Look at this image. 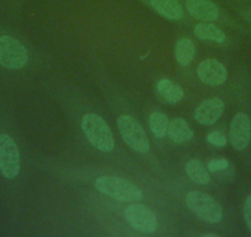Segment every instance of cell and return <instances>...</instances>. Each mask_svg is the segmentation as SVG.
<instances>
[{"label": "cell", "mask_w": 251, "mask_h": 237, "mask_svg": "<svg viewBox=\"0 0 251 237\" xmlns=\"http://www.w3.org/2000/svg\"><path fill=\"white\" fill-rule=\"evenodd\" d=\"M95 188L102 194L118 202H139L143 198V193L137 185L120 177H99L95 180Z\"/></svg>", "instance_id": "obj_1"}, {"label": "cell", "mask_w": 251, "mask_h": 237, "mask_svg": "<svg viewBox=\"0 0 251 237\" xmlns=\"http://www.w3.org/2000/svg\"><path fill=\"white\" fill-rule=\"evenodd\" d=\"M81 129L86 139L95 148L102 152H111L115 148V140L110 126L100 115L86 114L81 120Z\"/></svg>", "instance_id": "obj_2"}, {"label": "cell", "mask_w": 251, "mask_h": 237, "mask_svg": "<svg viewBox=\"0 0 251 237\" xmlns=\"http://www.w3.org/2000/svg\"><path fill=\"white\" fill-rule=\"evenodd\" d=\"M185 202L188 209L208 224H217L222 220V207L211 195L202 192H190L186 195Z\"/></svg>", "instance_id": "obj_3"}, {"label": "cell", "mask_w": 251, "mask_h": 237, "mask_svg": "<svg viewBox=\"0 0 251 237\" xmlns=\"http://www.w3.org/2000/svg\"><path fill=\"white\" fill-rule=\"evenodd\" d=\"M121 136L131 148L139 153H147L151 148L146 131L136 118L129 115H121L117 120Z\"/></svg>", "instance_id": "obj_4"}, {"label": "cell", "mask_w": 251, "mask_h": 237, "mask_svg": "<svg viewBox=\"0 0 251 237\" xmlns=\"http://www.w3.org/2000/svg\"><path fill=\"white\" fill-rule=\"evenodd\" d=\"M28 59L25 46L11 36H0V66L6 69H21Z\"/></svg>", "instance_id": "obj_5"}, {"label": "cell", "mask_w": 251, "mask_h": 237, "mask_svg": "<svg viewBox=\"0 0 251 237\" xmlns=\"http://www.w3.org/2000/svg\"><path fill=\"white\" fill-rule=\"evenodd\" d=\"M0 173L8 179H15L20 173L19 147L6 134H0Z\"/></svg>", "instance_id": "obj_6"}, {"label": "cell", "mask_w": 251, "mask_h": 237, "mask_svg": "<svg viewBox=\"0 0 251 237\" xmlns=\"http://www.w3.org/2000/svg\"><path fill=\"white\" fill-rule=\"evenodd\" d=\"M125 217L134 230L143 234H153L158 229L156 215L146 205H129L125 210Z\"/></svg>", "instance_id": "obj_7"}, {"label": "cell", "mask_w": 251, "mask_h": 237, "mask_svg": "<svg viewBox=\"0 0 251 237\" xmlns=\"http://www.w3.org/2000/svg\"><path fill=\"white\" fill-rule=\"evenodd\" d=\"M230 144L236 151H244L251 140V121L245 113H239L231 120L229 129Z\"/></svg>", "instance_id": "obj_8"}, {"label": "cell", "mask_w": 251, "mask_h": 237, "mask_svg": "<svg viewBox=\"0 0 251 237\" xmlns=\"http://www.w3.org/2000/svg\"><path fill=\"white\" fill-rule=\"evenodd\" d=\"M197 74L204 84H208L212 87L222 86L228 78V72H226L224 64L217 59H212V58L211 59H204L203 62L199 64Z\"/></svg>", "instance_id": "obj_9"}, {"label": "cell", "mask_w": 251, "mask_h": 237, "mask_svg": "<svg viewBox=\"0 0 251 237\" xmlns=\"http://www.w3.org/2000/svg\"><path fill=\"white\" fill-rule=\"evenodd\" d=\"M224 113V103L219 98H211L204 100L195 110V118L201 125H213L218 121Z\"/></svg>", "instance_id": "obj_10"}, {"label": "cell", "mask_w": 251, "mask_h": 237, "mask_svg": "<svg viewBox=\"0 0 251 237\" xmlns=\"http://www.w3.org/2000/svg\"><path fill=\"white\" fill-rule=\"evenodd\" d=\"M186 10L195 19L203 21L217 20L219 16V9L211 0H187Z\"/></svg>", "instance_id": "obj_11"}, {"label": "cell", "mask_w": 251, "mask_h": 237, "mask_svg": "<svg viewBox=\"0 0 251 237\" xmlns=\"http://www.w3.org/2000/svg\"><path fill=\"white\" fill-rule=\"evenodd\" d=\"M166 135L175 144H185V142L191 141L194 137V131L183 118H176L169 121Z\"/></svg>", "instance_id": "obj_12"}, {"label": "cell", "mask_w": 251, "mask_h": 237, "mask_svg": "<svg viewBox=\"0 0 251 237\" xmlns=\"http://www.w3.org/2000/svg\"><path fill=\"white\" fill-rule=\"evenodd\" d=\"M151 8L168 20H180L182 18V6L177 0H149Z\"/></svg>", "instance_id": "obj_13"}, {"label": "cell", "mask_w": 251, "mask_h": 237, "mask_svg": "<svg viewBox=\"0 0 251 237\" xmlns=\"http://www.w3.org/2000/svg\"><path fill=\"white\" fill-rule=\"evenodd\" d=\"M195 36L202 41H211L216 43H223L226 41V36L218 26L209 23H200L195 26L194 30Z\"/></svg>", "instance_id": "obj_14"}, {"label": "cell", "mask_w": 251, "mask_h": 237, "mask_svg": "<svg viewBox=\"0 0 251 237\" xmlns=\"http://www.w3.org/2000/svg\"><path fill=\"white\" fill-rule=\"evenodd\" d=\"M156 91L163 100L169 104H176L183 98V90L178 84L173 83L169 79H160L156 84Z\"/></svg>", "instance_id": "obj_15"}, {"label": "cell", "mask_w": 251, "mask_h": 237, "mask_svg": "<svg viewBox=\"0 0 251 237\" xmlns=\"http://www.w3.org/2000/svg\"><path fill=\"white\" fill-rule=\"evenodd\" d=\"M186 173L190 177V179L192 182H195L199 185H206L208 184L209 180H211V177H209L208 168L204 166V163L200 159H190V161L186 163Z\"/></svg>", "instance_id": "obj_16"}, {"label": "cell", "mask_w": 251, "mask_h": 237, "mask_svg": "<svg viewBox=\"0 0 251 237\" xmlns=\"http://www.w3.org/2000/svg\"><path fill=\"white\" fill-rule=\"evenodd\" d=\"M195 53H196L195 43L190 38L183 37L176 42L175 58L177 63L181 66H188L191 63L195 57Z\"/></svg>", "instance_id": "obj_17"}, {"label": "cell", "mask_w": 251, "mask_h": 237, "mask_svg": "<svg viewBox=\"0 0 251 237\" xmlns=\"http://www.w3.org/2000/svg\"><path fill=\"white\" fill-rule=\"evenodd\" d=\"M149 127L156 139H163L168 132L169 118L168 116L160 111H154L149 118Z\"/></svg>", "instance_id": "obj_18"}, {"label": "cell", "mask_w": 251, "mask_h": 237, "mask_svg": "<svg viewBox=\"0 0 251 237\" xmlns=\"http://www.w3.org/2000/svg\"><path fill=\"white\" fill-rule=\"evenodd\" d=\"M207 141H208V144L213 145V146L216 147H224L226 146V135L223 134V132L221 131H213V132H209L208 135H207Z\"/></svg>", "instance_id": "obj_19"}, {"label": "cell", "mask_w": 251, "mask_h": 237, "mask_svg": "<svg viewBox=\"0 0 251 237\" xmlns=\"http://www.w3.org/2000/svg\"><path fill=\"white\" fill-rule=\"evenodd\" d=\"M207 168L212 173H219V172L226 171L229 168V161L226 158H218L213 159V161H209L207 164Z\"/></svg>", "instance_id": "obj_20"}, {"label": "cell", "mask_w": 251, "mask_h": 237, "mask_svg": "<svg viewBox=\"0 0 251 237\" xmlns=\"http://www.w3.org/2000/svg\"><path fill=\"white\" fill-rule=\"evenodd\" d=\"M244 219H245L246 225L251 231V195H249L244 202Z\"/></svg>", "instance_id": "obj_21"}, {"label": "cell", "mask_w": 251, "mask_h": 237, "mask_svg": "<svg viewBox=\"0 0 251 237\" xmlns=\"http://www.w3.org/2000/svg\"><path fill=\"white\" fill-rule=\"evenodd\" d=\"M203 237H217V235H214V234H207V235H203Z\"/></svg>", "instance_id": "obj_22"}]
</instances>
